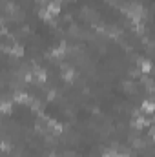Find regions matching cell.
<instances>
[{
  "instance_id": "9c48e42d",
  "label": "cell",
  "mask_w": 155,
  "mask_h": 157,
  "mask_svg": "<svg viewBox=\"0 0 155 157\" xmlns=\"http://www.w3.org/2000/svg\"><path fill=\"white\" fill-rule=\"evenodd\" d=\"M0 113H11V102H0Z\"/></svg>"
},
{
  "instance_id": "7c38bea8",
  "label": "cell",
  "mask_w": 155,
  "mask_h": 157,
  "mask_svg": "<svg viewBox=\"0 0 155 157\" xmlns=\"http://www.w3.org/2000/svg\"><path fill=\"white\" fill-rule=\"evenodd\" d=\"M39 15L42 17V18H44V20H47V22H49V20L53 18V17H51V15H49V13H47L46 9H40V11H39Z\"/></svg>"
},
{
  "instance_id": "5b68a950",
  "label": "cell",
  "mask_w": 155,
  "mask_h": 157,
  "mask_svg": "<svg viewBox=\"0 0 155 157\" xmlns=\"http://www.w3.org/2000/svg\"><path fill=\"white\" fill-rule=\"evenodd\" d=\"M7 53L13 55V57H24V48L18 46V44H15V46H9V51Z\"/></svg>"
},
{
  "instance_id": "6da1fadb",
  "label": "cell",
  "mask_w": 155,
  "mask_h": 157,
  "mask_svg": "<svg viewBox=\"0 0 155 157\" xmlns=\"http://www.w3.org/2000/svg\"><path fill=\"white\" fill-rule=\"evenodd\" d=\"M31 75H33V82H35V84H42V82L47 80L46 70H44V68H39V66H35V68L31 70Z\"/></svg>"
},
{
  "instance_id": "ba28073f",
  "label": "cell",
  "mask_w": 155,
  "mask_h": 157,
  "mask_svg": "<svg viewBox=\"0 0 155 157\" xmlns=\"http://www.w3.org/2000/svg\"><path fill=\"white\" fill-rule=\"evenodd\" d=\"M139 68H141V71H144V73H150V70H152V62H150L148 59H144V60H139Z\"/></svg>"
},
{
  "instance_id": "30bf717a",
  "label": "cell",
  "mask_w": 155,
  "mask_h": 157,
  "mask_svg": "<svg viewBox=\"0 0 155 157\" xmlns=\"http://www.w3.org/2000/svg\"><path fill=\"white\" fill-rule=\"evenodd\" d=\"M64 53H66V46H64V44H62V46H59V48H55V49H53V57H62V55H64Z\"/></svg>"
},
{
  "instance_id": "277c9868",
  "label": "cell",
  "mask_w": 155,
  "mask_h": 157,
  "mask_svg": "<svg viewBox=\"0 0 155 157\" xmlns=\"http://www.w3.org/2000/svg\"><path fill=\"white\" fill-rule=\"evenodd\" d=\"M13 99H15V102H18V104H28L31 97H29L28 93H24V91H17V93L13 95Z\"/></svg>"
},
{
  "instance_id": "8fae6325",
  "label": "cell",
  "mask_w": 155,
  "mask_h": 157,
  "mask_svg": "<svg viewBox=\"0 0 155 157\" xmlns=\"http://www.w3.org/2000/svg\"><path fill=\"white\" fill-rule=\"evenodd\" d=\"M28 104H31L33 106V110H42V104H40V101H37V99H29V102Z\"/></svg>"
},
{
  "instance_id": "9a60e30c",
  "label": "cell",
  "mask_w": 155,
  "mask_h": 157,
  "mask_svg": "<svg viewBox=\"0 0 155 157\" xmlns=\"http://www.w3.org/2000/svg\"><path fill=\"white\" fill-rule=\"evenodd\" d=\"M37 2H39V4H47L49 0H37Z\"/></svg>"
},
{
  "instance_id": "4fadbf2b",
  "label": "cell",
  "mask_w": 155,
  "mask_h": 157,
  "mask_svg": "<svg viewBox=\"0 0 155 157\" xmlns=\"http://www.w3.org/2000/svg\"><path fill=\"white\" fill-rule=\"evenodd\" d=\"M102 157H117V152H113V150H108V152H104V154H102Z\"/></svg>"
},
{
  "instance_id": "5bb4252c",
  "label": "cell",
  "mask_w": 155,
  "mask_h": 157,
  "mask_svg": "<svg viewBox=\"0 0 155 157\" xmlns=\"http://www.w3.org/2000/svg\"><path fill=\"white\" fill-rule=\"evenodd\" d=\"M117 157H128V154H119L117 152Z\"/></svg>"
},
{
  "instance_id": "3957f363",
  "label": "cell",
  "mask_w": 155,
  "mask_h": 157,
  "mask_svg": "<svg viewBox=\"0 0 155 157\" xmlns=\"http://www.w3.org/2000/svg\"><path fill=\"white\" fill-rule=\"evenodd\" d=\"M62 78L66 82H73V78H75V71L68 64H62Z\"/></svg>"
},
{
  "instance_id": "8992f818",
  "label": "cell",
  "mask_w": 155,
  "mask_h": 157,
  "mask_svg": "<svg viewBox=\"0 0 155 157\" xmlns=\"http://www.w3.org/2000/svg\"><path fill=\"white\" fill-rule=\"evenodd\" d=\"M155 110V104L152 101H144L142 102V106H141V112H144V113H148V115H152Z\"/></svg>"
},
{
  "instance_id": "52a82bcc",
  "label": "cell",
  "mask_w": 155,
  "mask_h": 157,
  "mask_svg": "<svg viewBox=\"0 0 155 157\" xmlns=\"http://www.w3.org/2000/svg\"><path fill=\"white\" fill-rule=\"evenodd\" d=\"M47 130L53 132V133H60V132H62V126H60L57 121H47Z\"/></svg>"
},
{
  "instance_id": "7a4b0ae2",
  "label": "cell",
  "mask_w": 155,
  "mask_h": 157,
  "mask_svg": "<svg viewBox=\"0 0 155 157\" xmlns=\"http://www.w3.org/2000/svg\"><path fill=\"white\" fill-rule=\"evenodd\" d=\"M152 124V121L146 117H142L141 113H137V117L131 121V126L135 128V130H142V128H146V126H150Z\"/></svg>"
}]
</instances>
